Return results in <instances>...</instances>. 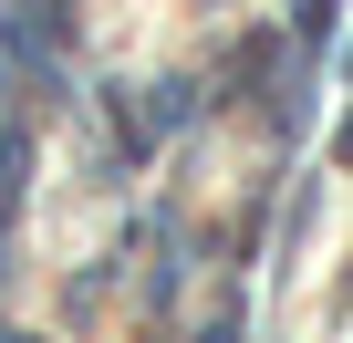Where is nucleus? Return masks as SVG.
Listing matches in <instances>:
<instances>
[{
  "label": "nucleus",
  "instance_id": "1",
  "mask_svg": "<svg viewBox=\"0 0 353 343\" xmlns=\"http://www.w3.org/2000/svg\"><path fill=\"white\" fill-rule=\"evenodd\" d=\"M11 198H21V135H0V219H11Z\"/></svg>",
  "mask_w": 353,
  "mask_h": 343
},
{
  "label": "nucleus",
  "instance_id": "2",
  "mask_svg": "<svg viewBox=\"0 0 353 343\" xmlns=\"http://www.w3.org/2000/svg\"><path fill=\"white\" fill-rule=\"evenodd\" d=\"M332 11H343V0H301V32L322 42V32H332Z\"/></svg>",
  "mask_w": 353,
  "mask_h": 343
},
{
  "label": "nucleus",
  "instance_id": "3",
  "mask_svg": "<svg viewBox=\"0 0 353 343\" xmlns=\"http://www.w3.org/2000/svg\"><path fill=\"white\" fill-rule=\"evenodd\" d=\"M343 166H353V125H343Z\"/></svg>",
  "mask_w": 353,
  "mask_h": 343
},
{
  "label": "nucleus",
  "instance_id": "4",
  "mask_svg": "<svg viewBox=\"0 0 353 343\" xmlns=\"http://www.w3.org/2000/svg\"><path fill=\"white\" fill-rule=\"evenodd\" d=\"M11 343H21V333H11Z\"/></svg>",
  "mask_w": 353,
  "mask_h": 343
}]
</instances>
